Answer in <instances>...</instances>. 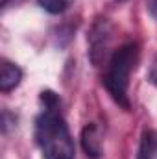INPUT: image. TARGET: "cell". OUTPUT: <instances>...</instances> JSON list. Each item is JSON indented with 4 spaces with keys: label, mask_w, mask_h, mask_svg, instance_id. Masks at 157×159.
<instances>
[{
    "label": "cell",
    "mask_w": 157,
    "mask_h": 159,
    "mask_svg": "<svg viewBox=\"0 0 157 159\" xmlns=\"http://www.w3.org/2000/svg\"><path fill=\"white\" fill-rule=\"evenodd\" d=\"M137 61H139V48L135 43H128L115 50V54L109 59L107 72L104 76V85L107 93L124 109H129L128 87H129V76L135 70Z\"/></svg>",
    "instance_id": "2"
},
{
    "label": "cell",
    "mask_w": 157,
    "mask_h": 159,
    "mask_svg": "<svg viewBox=\"0 0 157 159\" xmlns=\"http://www.w3.org/2000/svg\"><path fill=\"white\" fill-rule=\"evenodd\" d=\"M137 159H157V131L148 129L142 133Z\"/></svg>",
    "instance_id": "5"
},
{
    "label": "cell",
    "mask_w": 157,
    "mask_h": 159,
    "mask_svg": "<svg viewBox=\"0 0 157 159\" xmlns=\"http://www.w3.org/2000/svg\"><path fill=\"white\" fill-rule=\"evenodd\" d=\"M117 2H126V0H117Z\"/></svg>",
    "instance_id": "10"
},
{
    "label": "cell",
    "mask_w": 157,
    "mask_h": 159,
    "mask_svg": "<svg viewBox=\"0 0 157 159\" xmlns=\"http://www.w3.org/2000/svg\"><path fill=\"white\" fill-rule=\"evenodd\" d=\"M44 109L35 120V141L44 159H74V143L54 93L41 94Z\"/></svg>",
    "instance_id": "1"
},
{
    "label": "cell",
    "mask_w": 157,
    "mask_h": 159,
    "mask_svg": "<svg viewBox=\"0 0 157 159\" xmlns=\"http://www.w3.org/2000/svg\"><path fill=\"white\" fill-rule=\"evenodd\" d=\"M7 2H9V0H0V4H2V6H6Z\"/></svg>",
    "instance_id": "9"
},
{
    "label": "cell",
    "mask_w": 157,
    "mask_h": 159,
    "mask_svg": "<svg viewBox=\"0 0 157 159\" xmlns=\"http://www.w3.org/2000/svg\"><path fill=\"white\" fill-rule=\"evenodd\" d=\"M20 80H22V70L15 63H9L4 59L0 65V91L4 93L13 91L15 87H19Z\"/></svg>",
    "instance_id": "4"
},
{
    "label": "cell",
    "mask_w": 157,
    "mask_h": 159,
    "mask_svg": "<svg viewBox=\"0 0 157 159\" xmlns=\"http://www.w3.org/2000/svg\"><path fill=\"white\" fill-rule=\"evenodd\" d=\"M148 11H150V15L157 20V0H148Z\"/></svg>",
    "instance_id": "8"
},
{
    "label": "cell",
    "mask_w": 157,
    "mask_h": 159,
    "mask_svg": "<svg viewBox=\"0 0 157 159\" xmlns=\"http://www.w3.org/2000/svg\"><path fill=\"white\" fill-rule=\"evenodd\" d=\"M102 133L98 129L96 124H87L83 128V133H81V146L87 154V157L98 159L100 154H102Z\"/></svg>",
    "instance_id": "3"
},
{
    "label": "cell",
    "mask_w": 157,
    "mask_h": 159,
    "mask_svg": "<svg viewBox=\"0 0 157 159\" xmlns=\"http://www.w3.org/2000/svg\"><path fill=\"white\" fill-rule=\"evenodd\" d=\"M148 81L154 83L157 87V57L152 61V67H150V70H148Z\"/></svg>",
    "instance_id": "7"
},
{
    "label": "cell",
    "mask_w": 157,
    "mask_h": 159,
    "mask_svg": "<svg viewBox=\"0 0 157 159\" xmlns=\"http://www.w3.org/2000/svg\"><path fill=\"white\" fill-rule=\"evenodd\" d=\"M74 0H37L41 7L52 15H57V13H63L65 9H69L72 6Z\"/></svg>",
    "instance_id": "6"
}]
</instances>
